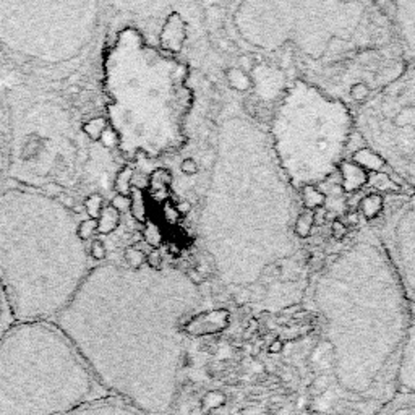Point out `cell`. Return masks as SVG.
I'll return each mask as SVG.
<instances>
[{"label": "cell", "instance_id": "obj_17", "mask_svg": "<svg viewBox=\"0 0 415 415\" xmlns=\"http://www.w3.org/2000/svg\"><path fill=\"white\" fill-rule=\"evenodd\" d=\"M17 324L18 320L17 315H15L12 301H10L7 289L2 284V281H0V341L17 327Z\"/></svg>", "mask_w": 415, "mask_h": 415}, {"label": "cell", "instance_id": "obj_22", "mask_svg": "<svg viewBox=\"0 0 415 415\" xmlns=\"http://www.w3.org/2000/svg\"><path fill=\"white\" fill-rule=\"evenodd\" d=\"M383 208H385V195H376V193H373V195L364 197L360 202V211L370 223L380 216Z\"/></svg>", "mask_w": 415, "mask_h": 415}, {"label": "cell", "instance_id": "obj_36", "mask_svg": "<svg viewBox=\"0 0 415 415\" xmlns=\"http://www.w3.org/2000/svg\"><path fill=\"white\" fill-rule=\"evenodd\" d=\"M239 68L242 72L245 73V75H249V73H251L255 70L256 67V60H255V55L253 54H242L239 57Z\"/></svg>", "mask_w": 415, "mask_h": 415}, {"label": "cell", "instance_id": "obj_19", "mask_svg": "<svg viewBox=\"0 0 415 415\" xmlns=\"http://www.w3.org/2000/svg\"><path fill=\"white\" fill-rule=\"evenodd\" d=\"M352 162L357 164L359 167H362L365 172H385V161L381 159L380 156H378L375 151L370 150V148H360L357 150L354 156H352Z\"/></svg>", "mask_w": 415, "mask_h": 415}, {"label": "cell", "instance_id": "obj_7", "mask_svg": "<svg viewBox=\"0 0 415 415\" xmlns=\"http://www.w3.org/2000/svg\"><path fill=\"white\" fill-rule=\"evenodd\" d=\"M104 10L99 2H0V55L31 75L64 80L88 60Z\"/></svg>", "mask_w": 415, "mask_h": 415}, {"label": "cell", "instance_id": "obj_34", "mask_svg": "<svg viewBox=\"0 0 415 415\" xmlns=\"http://www.w3.org/2000/svg\"><path fill=\"white\" fill-rule=\"evenodd\" d=\"M109 204L122 214V213H127L129 209H131V206H133V198H131V195H119V193H115V195L110 198Z\"/></svg>", "mask_w": 415, "mask_h": 415}, {"label": "cell", "instance_id": "obj_20", "mask_svg": "<svg viewBox=\"0 0 415 415\" xmlns=\"http://www.w3.org/2000/svg\"><path fill=\"white\" fill-rule=\"evenodd\" d=\"M120 220H122V214L110 206V204H106L98 218V235L114 234L120 225Z\"/></svg>", "mask_w": 415, "mask_h": 415}, {"label": "cell", "instance_id": "obj_4", "mask_svg": "<svg viewBox=\"0 0 415 415\" xmlns=\"http://www.w3.org/2000/svg\"><path fill=\"white\" fill-rule=\"evenodd\" d=\"M106 119L125 159L159 157L185 141L190 112V72L185 64L146 43L138 29L124 28L103 59Z\"/></svg>", "mask_w": 415, "mask_h": 415}, {"label": "cell", "instance_id": "obj_15", "mask_svg": "<svg viewBox=\"0 0 415 415\" xmlns=\"http://www.w3.org/2000/svg\"><path fill=\"white\" fill-rule=\"evenodd\" d=\"M65 415H146L145 412L138 411V409L130 406L129 402H125L124 399L109 396L101 401L86 404L75 409V411L68 412Z\"/></svg>", "mask_w": 415, "mask_h": 415}, {"label": "cell", "instance_id": "obj_35", "mask_svg": "<svg viewBox=\"0 0 415 415\" xmlns=\"http://www.w3.org/2000/svg\"><path fill=\"white\" fill-rule=\"evenodd\" d=\"M99 145H101L106 151H112L117 148L119 140H117V135H115V131L110 127H107V130L104 131V135L101 136V140H99Z\"/></svg>", "mask_w": 415, "mask_h": 415}, {"label": "cell", "instance_id": "obj_18", "mask_svg": "<svg viewBox=\"0 0 415 415\" xmlns=\"http://www.w3.org/2000/svg\"><path fill=\"white\" fill-rule=\"evenodd\" d=\"M375 415H415V396L396 394Z\"/></svg>", "mask_w": 415, "mask_h": 415}, {"label": "cell", "instance_id": "obj_12", "mask_svg": "<svg viewBox=\"0 0 415 415\" xmlns=\"http://www.w3.org/2000/svg\"><path fill=\"white\" fill-rule=\"evenodd\" d=\"M396 394L415 396V315L409 324L396 375Z\"/></svg>", "mask_w": 415, "mask_h": 415}, {"label": "cell", "instance_id": "obj_45", "mask_svg": "<svg viewBox=\"0 0 415 415\" xmlns=\"http://www.w3.org/2000/svg\"><path fill=\"white\" fill-rule=\"evenodd\" d=\"M348 220L350 224H357L359 223V214H350V216H348Z\"/></svg>", "mask_w": 415, "mask_h": 415}, {"label": "cell", "instance_id": "obj_9", "mask_svg": "<svg viewBox=\"0 0 415 415\" xmlns=\"http://www.w3.org/2000/svg\"><path fill=\"white\" fill-rule=\"evenodd\" d=\"M367 148L415 190V62L362 104L354 117Z\"/></svg>", "mask_w": 415, "mask_h": 415}, {"label": "cell", "instance_id": "obj_8", "mask_svg": "<svg viewBox=\"0 0 415 415\" xmlns=\"http://www.w3.org/2000/svg\"><path fill=\"white\" fill-rule=\"evenodd\" d=\"M352 129L354 117L345 103L301 78L294 80L270 130L277 164L292 188L324 180L343 162Z\"/></svg>", "mask_w": 415, "mask_h": 415}, {"label": "cell", "instance_id": "obj_28", "mask_svg": "<svg viewBox=\"0 0 415 415\" xmlns=\"http://www.w3.org/2000/svg\"><path fill=\"white\" fill-rule=\"evenodd\" d=\"M104 206L106 204H104V198L101 193H88L86 198L83 199V208H85V213L88 214L89 219L98 220Z\"/></svg>", "mask_w": 415, "mask_h": 415}, {"label": "cell", "instance_id": "obj_13", "mask_svg": "<svg viewBox=\"0 0 415 415\" xmlns=\"http://www.w3.org/2000/svg\"><path fill=\"white\" fill-rule=\"evenodd\" d=\"M253 80H251V85H253L255 91L263 101H276V99L281 98V93H286V73L282 70H277V68H272L266 64H260L255 67Z\"/></svg>", "mask_w": 415, "mask_h": 415}, {"label": "cell", "instance_id": "obj_6", "mask_svg": "<svg viewBox=\"0 0 415 415\" xmlns=\"http://www.w3.org/2000/svg\"><path fill=\"white\" fill-rule=\"evenodd\" d=\"M109 396L54 322L18 323L0 341V415H65Z\"/></svg>", "mask_w": 415, "mask_h": 415}, {"label": "cell", "instance_id": "obj_38", "mask_svg": "<svg viewBox=\"0 0 415 415\" xmlns=\"http://www.w3.org/2000/svg\"><path fill=\"white\" fill-rule=\"evenodd\" d=\"M146 266L150 268V270H154V271H159L162 270V256L157 250H153L151 253L146 255Z\"/></svg>", "mask_w": 415, "mask_h": 415}, {"label": "cell", "instance_id": "obj_24", "mask_svg": "<svg viewBox=\"0 0 415 415\" xmlns=\"http://www.w3.org/2000/svg\"><path fill=\"white\" fill-rule=\"evenodd\" d=\"M135 169L131 166H124L120 167L119 172H115L114 177V190L119 193V195H130L131 192V180H133Z\"/></svg>", "mask_w": 415, "mask_h": 415}, {"label": "cell", "instance_id": "obj_31", "mask_svg": "<svg viewBox=\"0 0 415 415\" xmlns=\"http://www.w3.org/2000/svg\"><path fill=\"white\" fill-rule=\"evenodd\" d=\"M349 94H350V98L354 99V101L357 104H360V106H362V104L369 101L370 96L373 94V89L370 88L369 83L357 81V83H354V85H352L349 88Z\"/></svg>", "mask_w": 415, "mask_h": 415}, {"label": "cell", "instance_id": "obj_16", "mask_svg": "<svg viewBox=\"0 0 415 415\" xmlns=\"http://www.w3.org/2000/svg\"><path fill=\"white\" fill-rule=\"evenodd\" d=\"M339 169L343 174V188L345 193L357 192L369 182V172H365L352 161H343L339 164Z\"/></svg>", "mask_w": 415, "mask_h": 415}, {"label": "cell", "instance_id": "obj_33", "mask_svg": "<svg viewBox=\"0 0 415 415\" xmlns=\"http://www.w3.org/2000/svg\"><path fill=\"white\" fill-rule=\"evenodd\" d=\"M77 232H78V239H80L83 244L88 240H91L94 235L98 234V220L89 219V218L80 220V223H78Z\"/></svg>", "mask_w": 415, "mask_h": 415}, {"label": "cell", "instance_id": "obj_5", "mask_svg": "<svg viewBox=\"0 0 415 415\" xmlns=\"http://www.w3.org/2000/svg\"><path fill=\"white\" fill-rule=\"evenodd\" d=\"M7 135V178L60 199L89 177L96 145L81 131L77 110L59 94L12 85L0 91Z\"/></svg>", "mask_w": 415, "mask_h": 415}, {"label": "cell", "instance_id": "obj_44", "mask_svg": "<svg viewBox=\"0 0 415 415\" xmlns=\"http://www.w3.org/2000/svg\"><path fill=\"white\" fill-rule=\"evenodd\" d=\"M281 349H282V344L279 343V341H276V343L271 345V352H279Z\"/></svg>", "mask_w": 415, "mask_h": 415}, {"label": "cell", "instance_id": "obj_39", "mask_svg": "<svg viewBox=\"0 0 415 415\" xmlns=\"http://www.w3.org/2000/svg\"><path fill=\"white\" fill-rule=\"evenodd\" d=\"M198 169H199L198 162L193 159V157H185V159L180 162V171L185 176H195Z\"/></svg>", "mask_w": 415, "mask_h": 415}, {"label": "cell", "instance_id": "obj_3", "mask_svg": "<svg viewBox=\"0 0 415 415\" xmlns=\"http://www.w3.org/2000/svg\"><path fill=\"white\" fill-rule=\"evenodd\" d=\"M78 223L73 209L43 192L0 190V281L18 323L54 322L91 270Z\"/></svg>", "mask_w": 415, "mask_h": 415}, {"label": "cell", "instance_id": "obj_29", "mask_svg": "<svg viewBox=\"0 0 415 415\" xmlns=\"http://www.w3.org/2000/svg\"><path fill=\"white\" fill-rule=\"evenodd\" d=\"M124 260L130 270H141L146 265V253L138 246H127L124 251Z\"/></svg>", "mask_w": 415, "mask_h": 415}, {"label": "cell", "instance_id": "obj_10", "mask_svg": "<svg viewBox=\"0 0 415 415\" xmlns=\"http://www.w3.org/2000/svg\"><path fill=\"white\" fill-rule=\"evenodd\" d=\"M369 228L385 249L415 315V193L385 195V208Z\"/></svg>", "mask_w": 415, "mask_h": 415}, {"label": "cell", "instance_id": "obj_41", "mask_svg": "<svg viewBox=\"0 0 415 415\" xmlns=\"http://www.w3.org/2000/svg\"><path fill=\"white\" fill-rule=\"evenodd\" d=\"M223 17H224L223 8H220L219 5H214V7H211L206 12V22L208 23H218Z\"/></svg>", "mask_w": 415, "mask_h": 415}, {"label": "cell", "instance_id": "obj_11", "mask_svg": "<svg viewBox=\"0 0 415 415\" xmlns=\"http://www.w3.org/2000/svg\"><path fill=\"white\" fill-rule=\"evenodd\" d=\"M391 23L406 62H415V2H393Z\"/></svg>", "mask_w": 415, "mask_h": 415}, {"label": "cell", "instance_id": "obj_26", "mask_svg": "<svg viewBox=\"0 0 415 415\" xmlns=\"http://www.w3.org/2000/svg\"><path fill=\"white\" fill-rule=\"evenodd\" d=\"M225 77H228L229 86L232 88L234 91H249V89L253 86L251 85V78H249V75H245L239 67L229 68V70L225 72Z\"/></svg>", "mask_w": 415, "mask_h": 415}, {"label": "cell", "instance_id": "obj_30", "mask_svg": "<svg viewBox=\"0 0 415 415\" xmlns=\"http://www.w3.org/2000/svg\"><path fill=\"white\" fill-rule=\"evenodd\" d=\"M313 224L315 223H313L312 213L298 214L296 220H294V234L301 239L310 237V234H312V229H313Z\"/></svg>", "mask_w": 415, "mask_h": 415}, {"label": "cell", "instance_id": "obj_32", "mask_svg": "<svg viewBox=\"0 0 415 415\" xmlns=\"http://www.w3.org/2000/svg\"><path fill=\"white\" fill-rule=\"evenodd\" d=\"M86 253H88V258L91 261H96V263H101L106 260L107 256V249H106V244L101 239H93L89 242V245L86 246Z\"/></svg>", "mask_w": 415, "mask_h": 415}, {"label": "cell", "instance_id": "obj_2", "mask_svg": "<svg viewBox=\"0 0 415 415\" xmlns=\"http://www.w3.org/2000/svg\"><path fill=\"white\" fill-rule=\"evenodd\" d=\"M313 302L327 323L333 380L344 402L385 406L396 396V375L412 312L385 249L364 228L349 249L328 261Z\"/></svg>", "mask_w": 415, "mask_h": 415}, {"label": "cell", "instance_id": "obj_21", "mask_svg": "<svg viewBox=\"0 0 415 415\" xmlns=\"http://www.w3.org/2000/svg\"><path fill=\"white\" fill-rule=\"evenodd\" d=\"M107 127H109V122H107L106 115H96V117L83 120L81 131H83V135H85L89 141H91V143L98 145L99 140H101V136L104 135V131L107 130Z\"/></svg>", "mask_w": 415, "mask_h": 415}, {"label": "cell", "instance_id": "obj_27", "mask_svg": "<svg viewBox=\"0 0 415 415\" xmlns=\"http://www.w3.org/2000/svg\"><path fill=\"white\" fill-rule=\"evenodd\" d=\"M7 135H5V119L2 104H0V185L7 178Z\"/></svg>", "mask_w": 415, "mask_h": 415}, {"label": "cell", "instance_id": "obj_42", "mask_svg": "<svg viewBox=\"0 0 415 415\" xmlns=\"http://www.w3.org/2000/svg\"><path fill=\"white\" fill-rule=\"evenodd\" d=\"M312 216H313V223H317V224H323L324 220H327V216H328V211H327V208H318V209H315V211L312 213Z\"/></svg>", "mask_w": 415, "mask_h": 415}, {"label": "cell", "instance_id": "obj_43", "mask_svg": "<svg viewBox=\"0 0 415 415\" xmlns=\"http://www.w3.org/2000/svg\"><path fill=\"white\" fill-rule=\"evenodd\" d=\"M190 209H192V203L190 202H182V203L177 204V211L180 214H188V213H190Z\"/></svg>", "mask_w": 415, "mask_h": 415}, {"label": "cell", "instance_id": "obj_37", "mask_svg": "<svg viewBox=\"0 0 415 415\" xmlns=\"http://www.w3.org/2000/svg\"><path fill=\"white\" fill-rule=\"evenodd\" d=\"M331 232H333V237L336 240H343L345 235L349 234V229H348V225H345V223H343V220L336 219V220H333V224H331Z\"/></svg>", "mask_w": 415, "mask_h": 415}, {"label": "cell", "instance_id": "obj_25", "mask_svg": "<svg viewBox=\"0 0 415 415\" xmlns=\"http://www.w3.org/2000/svg\"><path fill=\"white\" fill-rule=\"evenodd\" d=\"M302 203L303 206L308 209H318L323 208L324 203H327V197H324L323 192H320L315 185H307L302 188Z\"/></svg>", "mask_w": 415, "mask_h": 415}, {"label": "cell", "instance_id": "obj_1", "mask_svg": "<svg viewBox=\"0 0 415 415\" xmlns=\"http://www.w3.org/2000/svg\"><path fill=\"white\" fill-rule=\"evenodd\" d=\"M202 294L177 270L104 263L88 271L54 323L110 396L169 415L183 383V322Z\"/></svg>", "mask_w": 415, "mask_h": 415}, {"label": "cell", "instance_id": "obj_40", "mask_svg": "<svg viewBox=\"0 0 415 415\" xmlns=\"http://www.w3.org/2000/svg\"><path fill=\"white\" fill-rule=\"evenodd\" d=\"M234 298H235V303H237V305H245V303H249L251 301L250 289H246V287L237 289V292L234 294Z\"/></svg>", "mask_w": 415, "mask_h": 415}, {"label": "cell", "instance_id": "obj_14", "mask_svg": "<svg viewBox=\"0 0 415 415\" xmlns=\"http://www.w3.org/2000/svg\"><path fill=\"white\" fill-rule=\"evenodd\" d=\"M187 39V25L178 12H171L164 20L159 31L161 51L169 55L182 52Z\"/></svg>", "mask_w": 415, "mask_h": 415}, {"label": "cell", "instance_id": "obj_23", "mask_svg": "<svg viewBox=\"0 0 415 415\" xmlns=\"http://www.w3.org/2000/svg\"><path fill=\"white\" fill-rule=\"evenodd\" d=\"M369 183L373 188H376L378 192H381L383 195L399 193V185L396 182H393V178L386 172H370Z\"/></svg>", "mask_w": 415, "mask_h": 415}]
</instances>
